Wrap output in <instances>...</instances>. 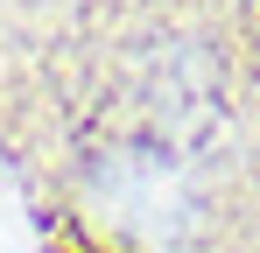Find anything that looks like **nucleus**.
Listing matches in <instances>:
<instances>
[{
	"label": "nucleus",
	"mask_w": 260,
	"mask_h": 253,
	"mask_svg": "<svg viewBox=\"0 0 260 253\" xmlns=\"http://www.w3.org/2000/svg\"><path fill=\"white\" fill-rule=\"evenodd\" d=\"M56 253H113V246H99L91 232H78V225H63V232H56Z\"/></svg>",
	"instance_id": "nucleus-1"
}]
</instances>
